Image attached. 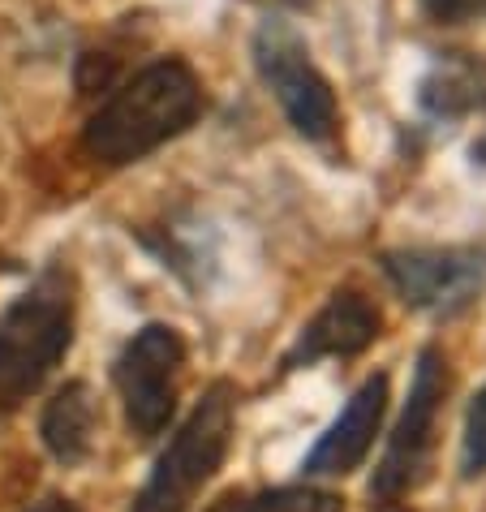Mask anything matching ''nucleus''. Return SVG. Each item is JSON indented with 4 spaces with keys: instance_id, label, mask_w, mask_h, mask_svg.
<instances>
[{
    "instance_id": "obj_1",
    "label": "nucleus",
    "mask_w": 486,
    "mask_h": 512,
    "mask_svg": "<svg viewBox=\"0 0 486 512\" xmlns=\"http://www.w3.org/2000/svg\"><path fill=\"white\" fill-rule=\"evenodd\" d=\"M198 112H203V87L194 69L185 61H155L87 121L82 147L99 164L125 168L164 147L181 130H190Z\"/></svg>"
},
{
    "instance_id": "obj_2",
    "label": "nucleus",
    "mask_w": 486,
    "mask_h": 512,
    "mask_svg": "<svg viewBox=\"0 0 486 512\" xmlns=\"http://www.w3.org/2000/svg\"><path fill=\"white\" fill-rule=\"evenodd\" d=\"M74 345V284L61 267L39 276L0 315V422L18 409Z\"/></svg>"
},
{
    "instance_id": "obj_3",
    "label": "nucleus",
    "mask_w": 486,
    "mask_h": 512,
    "mask_svg": "<svg viewBox=\"0 0 486 512\" xmlns=\"http://www.w3.org/2000/svg\"><path fill=\"white\" fill-rule=\"evenodd\" d=\"M237 426V388L233 383H211L194 414L181 422L173 444L155 461L147 487L138 491L134 512H190L194 495L216 478V469L228 457Z\"/></svg>"
},
{
    "instance_id": "obj_4",
    "label": "nucleus",
    "mask_w": 486,
    "mask_h": 512,
    "mask_svg": "<svg viewBox=\"0 0 486 512\" xmlns=\"http://www.w3.org/2000/svg\"><path fill=\"white\" fill-rule=\"evenodd\" d=\"M452 375H448V358L426 345L413 366V383H409V401L400 409V422L388 439V452L370 478V512H405V500L418 495V487L431 478V461H435V431H439V414L448 401Z\"/></svg>"
},
{
    "instance_id": "obj_5",
    "label": "nucleus",
    "mask_w": 486,
    "mask_h": 512,
    "mask_svg": "<svg viewBox=\"0 0 486 512\" xmlns=\"http://www.w3.org/2000/svg\"><path fill=\"white\" fill-rule=\"evenodd\" d=\"M400 302L431 319H456L486 293V250L478 246H418L379 259Z\"/></svg>"
},
{
    "instance_id": "obj_6",
    "label": "nucleus",
    "mask_w": 486,
    "mask_h": 512,
    "mask_svg": "<svg viewBox=\"0 0 486 512\" xmlns=\"http://www.w3.org/2000/svg\"><path fill=\"white\" fill-rule=\"evenodd\" d=\"M254 65H259L271 95L280 99V108H284V117L293 121V130L306 142L327 147L340 130V108H336L332 82L314 69L302 39H297L289 26L267 22L263 31L254 35Z\"/></svg>"
},
{
    "instance_id": "obj_7",
    "label": "nucleus",
    "mask_w": 486,
    "mask_h": 512,
    "mask_svg": "<svg viewBox=\"0 0 486 512\" xmlns=\"http://www.w3.org/2000/svg\"><path fill=\"white\" fill-rule=\"evenodd\" d=\"M185 371V345L168 323H147L117 358V388L125 401V422L147 444L173 422L177 383Z\"/></svg>"
},
{
    "instance_id": "obj_8",
    "label": "nucleus",
    "mask_w": 486,
    "mask_h": 512,
    "mask_svg": "<svg viewBox=\"0 0 486 512\" xmlns=\"http://www.w3.org/2000/svg\"><path fill=\"white\" fill-rule=\"evenodd\" d=\"M379 327L383 315L366 293L336 289L319 315L297 332L293 349L284 353V371H302V366H314L323 358H357L379 340Z\"/></svg>"
},
{
    "instance_id": "obj_9",
    "label": "nucleus",
    "mask_w": 486,
    "mask_h": 512,
    "mask_svg": "<svg viewBox=\"0 0 486 512\" xmlns=\"http://www.w3.org/2000/svg\"><path fill=\"white\" fill-rule=\"evenodd\" d=\"M383 414H388V375H370L362 388L349 396V405L340 409V418L319 435V444L306 452L302 474L306 478L353 474V469L366 461L370 444H375Z\"/></svg>"
},
{
    "instance_id": "obj_10",
    "label": "nucleus",
    "mask_w": 486,
    "mask_h": 512,
    "mask_svg": "<svg viewBox=\"0 0 486 512\" xmlns=\"http://www.w3.org/2000/svg\"><path fill=\"white\" fill-rule=\"evenodd\" d=\"M418 104L435 121H461L486 108V61L474 52H448L418 82Z\"/></svg>"
},
{
    "instance_id": "obj_11",
    "label": "nucleus",
    "mask_w": 486,
    "mask_h": 512,
    "mask_svg": "<svg viewBox=\"0 0 486 512\" xmlns=\"http://www.w3.org/2000/svg\"><path fill=\"white\" fill-rule=\"evenodd\" d=\"M99 409L87 383H65L44 409V444L61 465H82L95 444Z\"/></svg>"
},
{
    "instance_id": "obj_12",
    "label": "nucleus",
    "mask_w": 486,
    "mask_h": 512,
    "mask_svg": "<svg viewBox=\"0 0 486 512\" xmlns=\"http://www.w3.org/2000/svg\"><path fill=\"white\" fill-rule=\"evenodd\" d=\"M241 512H345V504L323 487H276L250 500Z\"/></svg>"
},
{
    "instance_id": "obj_13",
    "label": "nucleus",
    "mask_w": 486,
    "mask_h": 512,
    "mask_svg": "<svg viewBox=\"0 0 486 512\" xmlns=\"http://www.w3.org/2000/svg\"><path fill=\"white\" fill-rule=\"evenodd\" d=\"M461 474L478 478L486 474V388L469 401L465 414V439H461Z\"/></svg>"
},
{
    "instance_id": "obj_14",
    "label": "nucleus",
    "mask_w": 486,
    "mask_h": 512,
    "mask_svg": "<svg viewBox=\"0 0 486 512\" xmlns=\"http://www.w3.org/2000/svg\"><path fill=\"white\" fill-rule=\"evenodd\" d=\"M426 13L435 22H482L486 0H426Z\"/></svg>"
},
{
    "instance_id": "obj_15",
    "label": "nucleus",
    "mask_w": 486,
    "mask_h": 512,
    "mask_svg": "<svg viewBox=\"0 0 486 512\" xmlns=\"http://www.w3.org/2000/svg\"><path fill=\"white\" fill-rule=\"evenodd\" d=\"M26 512H82L78 504H69L65 495H48V500H39V504H31Z\"/></svg>"
},
{
    "instance_id": "obj_16",
    "label": "nucleus",
    "mask_w": 486,
    "mask_h": 512,
    "mask_svg": "<svg viewBox=\"0 0 486 512\" xmlns=\"http://www.w3.org/2000/svg\"><path fill=\"white\" fill-rule=\"evenodd\" d=\"M263 5H276V9H310L314 0H263Z\"/></svg>"
},
{
    "instance_id": "obj_17",
    "label": "nucleus",
    "mask_w": 486,
    "mask_h": 512,
    "mask_svg": "<svg viewBox=\"0 0 486 512\" xmlns=\"http://www.w3.org/2000/svg\"><path fill=\"white\" fill-rule=\"evenodd\" d=\"M237 504H241V500H237V495H224V500H220V508H216V512H241Z\"/></svg>"
},
{
    "instance_id": "obj_18",
    "label": "nucleus",
    "mask_w": 486,
    "mask_h": 512,
    "mask_svg": "<svg viewBox=\"0 0 486 512\" xmlns=\"http://www.w3.org/2000/svg\"><path fill=\"white\" fill-rule=\"evenodd\" d=\"M474 160L486 168V138H482V142H474Z\"/></svg>"
}]
</instances>
